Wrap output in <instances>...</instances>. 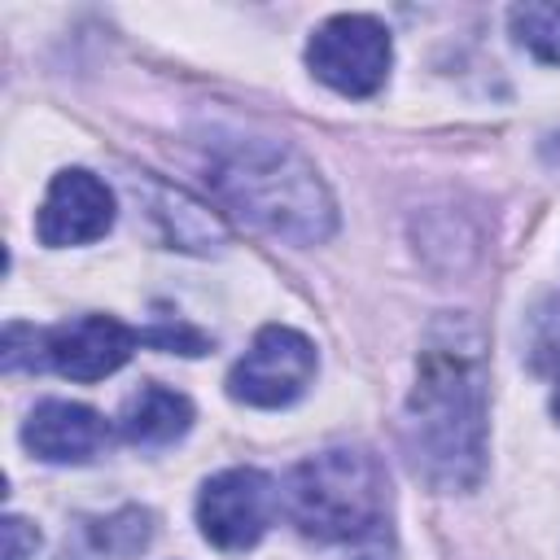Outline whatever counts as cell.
Returning a JSON list of instances; mask_svg holds the SVG:
<instances>
[{
    "label": "cell",
    "mask_w": 560,
    "mask_h": 560,
    "mask_svg": "<svg viewBox=\"0 0 560 560\" xmlns=\"http://www.w3.org/2000/svg\"><path fill=\"white\" fill-rule=\"evenodd\" d=\"M402 451L433 490H472L486 472V350L459 319H442L420 350Z\"/></svg>",
    "instance_id": "cell-1"
},
{
    "label": "cell",
    "mask_w": 560,
    "mask_h": 560,
    "mask_svg": "<svg viewBox=\"0 0 560 560\" xmlns=\"http://www.w3.org/2000/svg\"><path fill=\"white\" fill-rule=\"evenodd\" d=\"M210 184L223 206L280 241L319 245L337 228L328 184L298 149L280 140H241L223 149L210 166Z\"/></svg>",
    "instance_id": "cell-2"
},
{
    "label": "cell",
    "mask_w": 560,
    "mask_h": 560,
    "mask_svg": "<svg viewBox=\"0 0 560 560\" xmlns=\"http://www.w3.org/2000/svg\"><path fill=\"white\" fill-rule=\"evenodd\" d=\"M284 508L315 542H346L363 560L389 547V477L376 455L332 446L289 472Z\"/></svg>",
    "instance_id": "cell-3"
},
{
    "label": "cell",
    "mask_w": 560,
    "mask_h": 560,
    "mask_svg": "<svg viewBox=\"0 0 560 560\" xmlns=\"http://www.w3.org/2000/svg\"><path fill=\"white\" fill-rule=\"evenodd\" d=\"M389 31L368 13H337L306 44V66L315 79L341 96H372L389 74Z\"/></svg>",
    "instance_id": "cell-4"
},
{
    "label": "cell",
    "mask_w": 560,
    "mask_h": 560,
    "mask_svg": "<svg viewBox=\"0 0 560 560\" xmlns=\"http://www.w3.org/2000/svg\"><path fill=\"white\" fill-rule=\"evenodd\" d=\"M315 381V346L284 324L258 328L249 350L228 372V394L245 407H289Z\"/></svg>",
    "instance_id": "cell-5"
},
{
    "label": "cell",
    "mask_w": 560,
    "mask_h": 560,
    "mask_svg": "<svg viewBox=\"0 0 560 560\" xmlns=\"http://www.w3.org/2000/svg\"><path fill=\"white\" fill-rule=\"evenodd\" d=\"M276 503H280V494L267 472L223 468L197 494V525H201L206 542H214L223 551H245L267 534Z\"/></svg>",
    "instance_id": "cell-6"
},
{
    "label": "cell",
    "mask_w": 560,
    "mask_h": 560,
    "mask_svg": "<svg viewBox=\"0 0 560 560\" xmlns=\"http://www.w3.org/2000/svg\"><path fill=\"white\" fill-rule=\"evenodd\" d=\"M140 346H144V332L127 328L122 319L79 315V319H66V324L39 332V363L70 381H105Z\"/></svg>",
    "instance_id": "cell-7"
},
{
    "label": "cell",
    "mask_w": 560,
    "mask_h": 560,
    "mask_svg": "<svg viewBox=\"0 0 560 560\" xmlns=\"http://www.w3.org/2000/svg\"><path fill=\"white\" fill-rule=\"evenodd\" d=\"M114 228V192L105 188V179H96L83 166L57 171L48 184V197L39 206L35 232L44 245L61 249V245H88L96 236H105Z\"/></svg>",
    "instance_id": "cell-8"
},
{
    "label": "cell",
    "mask_w": 560,
    "mask_h": 560,
    "mask_svg": "<svg viewBox=\"0 0 560 560\" xmlns=\"http://www.w3.org/2000/svg\"><path fill=\"white\" fill-rule=\"evenodd\" d=\"M22 442L31 455H39L48 464H88L109 442V424L101 411H92L83 402L48 398L26 416Z\"/></svg>",
    "instance_id": "cell-9"
},
{
    "label": "cell",
    "mask_w": 560,
    "mask_h": 560,
    "mask_svg": "<svg viewBox=\"0 0 560 560\" xmlns=\"http://www.w3.org/2000/svg\"><path fill=\"white\" fill-rule=\"evenodd\" d=\"M118 429L131 446H171L192 429V402L179 389L166 385H144L127 398Z\"/></svg>",
    "instance_id": "cell-10"
},
{
    "label": "cell",
    "mask_w": 560,
    "mask_h": 560,
    "mask_svg": "<svg viewBox=\"0 0 560 560\" xmlns=\"http://www.w3.org/2000/svg\"><path fill=\"white\" fill-rule=\"evenodd\" d=\"M153 534V516L144 508H122L105 521H88L83 525V538H88V551L92 556H105V560H122V556H136Z\"/></svg>",
    "instance_id": "cell-11"
},
{
    "label": "cell",
    "mask_w": 560,
    "mask_h": 560,
    "mask_svg": "<svg viewBox=\"0 0 560 560\" xmlns=\"http://www.w3.org/2000/svg\"><path fill=\"white\" fill-rule=\"evenodd\" d=\"M512 35L547 66H560V4H516L508 13Z\"/></svg>",
    "instance_id": "cell-12"
},
{
    "label": "cell",
    "mask_w": 560,
    "mask_h": 560,
    "mask_svg": "<svg viewBox=\"0 0 560 560\" xmlns=\"http://www.w3.org/2000/svg\"><path fill=\"white\" fill-rule=\"evenodd\" d=\"M534 359H538V368H542V372H551V381H556V394H551V411H556V420H560V306H551V311L542 315V324H538V350H534Z\"/></svg>",
    "instance_id": "cell-13"
},
{
    "label": "cell",
    "mask_w": 560,
    "mask_h": 560,
    "mask_svg": "<svg viewBox=\"0 0 560 560\" xmlns=\"http://www.w3.org/2000/svg\"><path fill=\"white\" fill-rule=\"evenodd\" d=\"M149 346H162V350H179V354H206V337L192 332L188 324H158L144 332Z\"/></svg>",
    "instance_id": "cell-14"
},
{
    "label": "cell",
    "mask_w": 560,
    "mask_h": 560,
    "mask_svg": "<svg viewBox=\"0 0 560 560\" xmlns=\"http://www.w3.org/2000/svg\"><path fill=\"white\" fill-rule=\"evenodd\" d=\"M4 560H26L35 547H39V529L22 516H4Z\"/></svg>",
    "instance_id": "cell-15"
}]
</instances>
